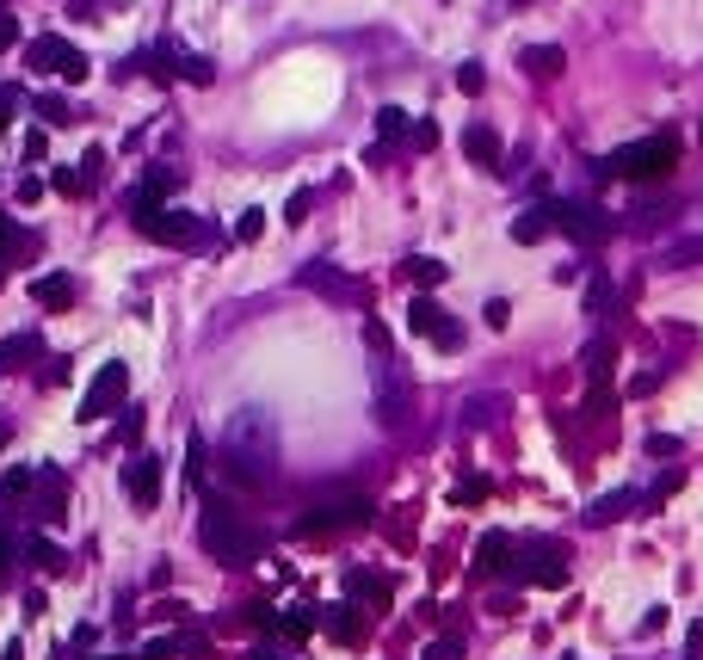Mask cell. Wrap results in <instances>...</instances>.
<instances>
[{
  "label": "cell",
  "mask_w": 703,
  "mask_h": 660,
  "mask_svg": "<svg viewBox=\"0 0 703 660\" xmlns=\"http://www.w3.org/2000/svg\"><path fill=\"white\" fill-rule=\"evenodd\" d=\"M0 660H25V648H19V642H7V648H0Z\"/></svg>",
  "instance_id": "cell-52"
},
{
  "label": "cell",
  "mask_w": 703,
  "mask_h": 660,
  "mask_svg": "<svg viewBox=\"0 0 703 660\" xmlns=\"http://www.w3.org/2000/svg\"><path fill=\"white\" fill-rule=\"evenodd\" d=\"M358 525H370V500H358V494L321 500V506H309L303 519H296V531H303V537H333V531H358Z\"/></svg>",
  "instance_id": "cell-8"
},
{
  "label": "cell",
  "mask_w": 703,
  "mask_h": 660,
  "mask_svg": "<svg viewBox=\"0 0 703 660\" xmlns=\"http://www.w3.org/2000/svg\"><path fill=\"white\" fill-rule=\"evenodd\" d=\"M99 660H130V654H99Z\"/></svg>",
  "instance_id": "cell-54"
},
{
  "label": "cell",
  "mask_w": 703,
  "mask_h": 660,
  "mask_svg": "<svg viewBox=\"0 0 703 660\" xmlns=\"http://www.w3.org/2000/svg\"><path fill=\"white\" fill-rule=\"evenodd\" d=\"M444 272H451V266L432 260V253H414V260H407V278H414L420 290H438V284H444Z\"/></svg>",
  "instance_id": "cell-22"
},
{
  "label": "cell",
  "mask_w": 703,
  "mask_h": 660,
  "mask_svg": "<svg viewBox=\"0 0 703 660\" xmlns=\"http://www.w3.org/2000/svg\"><path fill=\"white\" fill-rule=\"evenodd\" d=\"M19 44V19H0V50H13Z\"/></svg>",
  "instance_id": "cell-48"
},
{
  "label": "cell",
  "mask_w": 703,
  "mask_h": 660,
  "mask_svg": "<svg viewBox=\"0 0 703 660\" xmlns=\"http://www.w3.org/2000/svg\"><path fill=\"white\" fill-rule=\"evenodd\" d=\"M25 549H31V562H37V568H44V574H62V568H68V562H62V549H56L50 537H31Z\"/></svg>",
  "instance_id": "cell-26"
},
{
  "label": "cell",
  "mask_w": 703,
  "mask_h": 660,
  "mask_svg": "<svg viewBox=\"0 0 703 660\" xmlns=\"http://www.w3.org/2000/svg\"><path fill=\"white\" fill-rule=\"evenodd\" d=\"M130 223L148 235V241H161V247H204L210 241V223L192 210H179V204H155V210H130Z\"/></svg>",
  "instance_id": "cell-5"
},
{
  "label": "cell",
  "mask_w": 703,
  "mask_h": 660,
  "mask_svg": "<svg viewBox=\"0 0 703 660\" xmlns=\"http://www.w3.org/2000/svg\"><path fill=\"white\" fill-rule=\"evenodd\" d=\"M457 506H475V500H488V482H457V494H451Z\"/></svg>",
  "instance_id": "cell-41"
},
{
  "label": "cell",
  "mask_w": 703,
  "mask_h": 660,
  "mask_svg": "<svg viewBox=\"0 0 703 660\" xmlns=\"http://www.w3.org/2000/svg\"><path fill=\"white\" fill-rule=\"evenodd\" d=\"M7 438H13V432H7V426H0V451H7Z\"/></svg>",
  "instance_id": "cell-53"
},
{
  "label": "cell",
  "mask_w": 703,
  "mask_h": 660,
  "mask_svg": "<svg viewBox=\"0 0 703 660\" xmlns=\"http://www.w3.org/2000/svg\"><path fill=\"white\" fill-rule=\"evenodd\" d=\"M346 593H352V605H377V611H383V605L395 599V586H389L383 574H370V568H352V574H346Z\"/></svg>",
  "instance_id": "cell-17"
},
{
  "label": "cell",
  "mask_w": 703,
  "mask_h": 660,
  "mask_svg": "<svg viewBox=\"0 0 703 660\" xmlns=\"http://www.w3.org/2000/svg\"><path fill=\"white\" fill-rule=\"evenodd\" d=\"M506 556H512V537L506 531H488L475 543V574H506Z\"/></svg>",
  "instance_id": "cell-20"
},
{
  "label": "cell",
  "mask_w": 703,
  "mask_h": 660,
  "mask_svg": "<svg viewBox=\"0 0 703 660\" xmlns=\"http://www.w3.org/2000/svg\"><path fill=\"white\" fill-rule=\"evenodd\" d=\"M586 377H592V383L611 377V340H592V346H586Z\"/></svg>",
  "instance_id": "cell-27"
},
{
  "label": "cell",
  "mask_w": 703,
  "mask_h": 660,
  "mask_svg": "<svg viewBox=\"0 0 703 660\" xmlns=\"http://www.w3.org/2000/svg\"><path fill=\"white\" fill-rule=\"evenodd\" d=\"M19 358H37V334H13V340H0V377H7Z\"/></svg>",
  "instance_id": "cell-24"
},
{
  "label": "cell",
  "mask_w": 703,
  "mask_h": 660,
  "mask_svg": "<svg viewBox=\"0 0 703 660\" xmlns=\"http://www.w3.org/2000/svg\"><path fill=\"white\" fill-rule=\"evenodd\" d=\"M7 562H13V537L0 531V580H7Z\"/></svg>",
  "instance_id": "cell-49"
},
{
  "label": "cell",
  "mask_w": 703,
  "mask_h": 660,
  "mask_svg": "<svg viewBox=\"0 0 703 660\" xmlns=\"http://www.w3.org/2000/svg\"><path fill=\"white\" fill-rule=\"evenodd\" d=\"M679 167V136L673 130H654L642 142H629V149H611L599 155V173L605 179H629V186H642V179H660Z\"/></svg>",
  "instance_id": "cell-3"
},
{
  "label": "cell",
  "mask_w": 703,
  "mask_h": 660,
  "mask_svg": "<svg viewBox=\"0 0 703 660\" xmlns=\"http://www.w3.org/2000/svg\"><path fill=\"white\" fill-rule=\"evenodd\" d=\"M407 136H414V149H432V142H438V124L426 118V124H414V130H407Z\"/></svg>",
  "instance_id": "cell-44"
},
{
  "label": "cell",
  "mask_w": 703,
  "mask_h": 660,
  "mask_svg": "<svg viewBox=\"0 0 703 660\" xmlns=\"http://www.w3.org/2000/svg\"><path fill=\"white\" fill-rule=\"evenodd\" d=\"M259 235H266V210H241V216H235V241H247V247H253Z\"/></svg>",
  "instance_id": "cell-32"
},
{
  "label": "cell",
  "mask_w": 703,
  "mask_h": 660,
  "mask_svg": "<svg viewBox=\"0 0 703 660\" xmlns=\"http://www.w3.org/2000/svg\"><path fill=\"white\" fill-rule=\"evenodd\" d=\"M685 660H703V623H691V630H685Z\"/></svg>",
  "instance_id": "cell-45"
},
{
  "label": "cell",
  "mask_w": 703,
  "mask_h": 660,
  "mask_svg": "<svg viewBox=\"0 0 703 660\" xmlns=\"http://www.w3.org/2000/svg\"><path fill=\"white\" fill-rule=\"evenodd\" d=\"M198 543L210 549V556H216V562H253V556H259V549H266V537H259L253 525H241V519H235V512H229V506H222V500H210V494H204V519H198Z\"/></svg>",
  "instance_id": "cell-4"
},
{
  "label": "cell",
  "mask_w": 703,
  "mask_h": 660,
  "mask_svg": "<svg viewBox=\"0 0 703 660\" xmlns=\"http://www.w3.org/2000/svg\"><path fill=\"white\" fill-rule=\"evenodd\" d=\"M81 173H87V192L99 186V179H105V155L99 149H87V161H81Z\"/></svg>",
  "instance_id": "cell-42"
},
{
  "label": "cell",
  "mask_w": 703,
  "mask_h": 660,
  "mask_svg": "<svg viewBox=\"0 0 703 660\" xmlns=\"http://www.w3.org/2000/svg\"><path fill=\"white\" fill-rule=\"evenodd\" d=\"M327 630H333V642H358V636H364L358 605H333V623H327Z\"/></svg>",
  "instance_id": "cell-23"
},
{
  "label": "cell",
  "mask_w": 703,
  "mask_h": 660,
  "mask_svg": "<svg viewBox=\"0 0 703 660\" xmlns=\"http://www.w3.org/2000/svg\"><path fill=\"white\" fill-rule=\"evenodd\" d=\"M124 494H130L142 512L161 506V457H155V451H136V457L124 463Z\"/></svg>",
  "instance_id": "cell-12"
},
{
  "label": "cell",
  "mask_w": 703,
  "mask_h": 660,
  "mask_svg": "<svg viewBox=\"0 0 703 660\" xmlns=\"http://www.w3.org/2000/svg\"><path fill=\"white\" fill-rule=\"evenodd\" d=\"M31 303H37V309H50V315H62V309L74 303V278H68V272H44V278H31Z\"/></svg>",
  "instance_id": "cell-16"
},
{
  "label": "cell",
  "mask_w": 703,
  "mask_h": 660,
  "mask_svg": "<svg viewBox=\"0 0 703 660\" xmlns=\"http://www.w3.org/2000/svg\"><path fill=\"white\" fill-rule=\"evenodd\" d=\"M636 506H642V494H629V488H623V494H605V500L586 506V525H617V519H629Z\"/></svg>",
  "instance_id": "cell-19"
},
{
  "label": "cell",
  "mask_w": 703,
  "mask_h": 660,
  "mask_svg": "<svg viewBox=\"0 0 703 660\" xmlns=\"http://www.w3.org/2000/svg\"><path fill=\"white\" fill-rule=\"evenodd\" d=\"M37 112H44V124H50V130H62V124H74V118H68V105H62V99H37Z\"/></svg>",
  "instance_id": "cell-37"
},
{
  "label": "cell",
  "mask_w": 703,
  "mask_h": 660,
  "mask_svg": "<svg viewBox=\"0 0 703 660\" xmlns=\"http://www.w3.org/2000/svg\"><path fill=\"white\" fill-rule=\"evenodd\" d=\"M407 327H414L420 340H432L438 352H457V346H463V321H457L451 309H444V303L432 297V290H420V297L407 303Z\"/></svg>",
  "instance_id": "cell-7"
},
{
  "label": "cell",
  "mask_w": 703,
  "mask_h": 660,
  "mask_svg": "<svg viewBox=\"0 0 703 660\" xmlns=\"http://www.w3.org/2000/svg\"><path fill=\"white\" fill-rule=\"evenodd\" d=\"M549 229H555V223H549V210H525V216H512V229H506V235H512L518 247H531V241H543Z\"/></svg>",
  "instance_id": "cell-21"
},
{
  "label": "cell",
  "mask_w": 703,
  "mask_h": 660,
  "mask_svg": "<svg viewBox=\"0 0 703 660\" xmlns=\"http://www.w3.org/2000/svg\"><path fill=\"white\" fill-rule=\"evenodd\" d=\"M463 155H469L475 167H488V173H506V149H500V136H494L488 124H469V130H463Z\"/></svg>",
  "instance_id": "cell-15"
},
{
  "label": "cell",
  "mask_w": 703,
  "mask_h": 660,
  "mask_svg": "<svg viewBox=\"0 0 703 660\" xmlns=\"http://www.w3.org/2000/svg\"><path fill=\"white\" fill-rule=\"evenodd\" d=\"M481 315H488V327H506V321H512V309H506V303H500V297H494V303H488V309H481Z\"/></svg>",
  "instance_id": "cell-47"
},
{
  "label": "cell",
  "mask_w": 703,
  "mask_h": 660,
  "mask_svg": "<svg viewBox=\"0 0 703 660\" xmlns=\"http://www.w3.org/2000/svg\"><path fill=\"white\" fill-rule=\"evenodd\" d=\"M247 660H290V654H278V648H253Z\"/></svg>",
  "instance_id": "cell-51"
},
{
  "label": "cell",
  "mask_w": 703,
  "mask_h": 660,
  "mask_svg": "<svg viewBox=\"0 0 703 660\" xmlns=\"http://www.w3.org/2000/svg\"><path fill=\"white\" fill-rule=\"evenodd\" d=\"M25 68H37V75H62V81H87L93 62L74 50L68 38H56V31H44V38L25 44Z\"/></svg>",
  "instance_id": "cell-6"
},
{
  "label": "cell",
  "mask_w": 703,
  "mask_h": 660,
  "mask_svg": "<svg viewBox=\"0 0 703 660\" xmlns=\"http://www.w3.org/2000/svg\"><path fill=\"white\" fill-rule=\"evenodd\" d=\"M457 87H463V93H481V87H488V75H481V62H463V68H457Z\"/></svg>",
  "instance_id": "cell-38"
},
{
  "label": "cell",
  "mask_w": 703,
  "mask_h": 660,
  "mask_svg": "<svg viewBox=\"0 0 703 660\" xmlns=\"http://www.w3.org/2000/svg\"><path fill=\"white\" fill-rule=\"evenodd\" d=\"M25 235H19V223H13V216H0V253H13Z\"/></svg>",
  "instance_id": "cell-43"
},
{
  "label": "cell",
  "mask_w": 703,
  "mask_h": 660,
  "mask_svg": "<svg viewBox=\"0 0 703 660\" xmlns=\"http://www.w3.org/2000/svg\"><path fill=\"white\" fill-rule=\"evenodd\" d=\"M31 482H37V469H7V475H0V500H19V494H31Z\"/></svg>",
  "instance_id": "cell-31"
},
{
  "label": "cell",
  "mask_w": 703,
  "mask_h": 660,
  "mask_svg": "<svg viewBox=\"0 0 703 660\" xmlns=\"http://www.w3.org/2000/svg\"><path fill=\"white\" fill-rule=\"evenodd\" d=\"M611 297H617L611 278H592V284H586V315H605V309H611Z\"/></svg>",
  "instance_id": "cell-33"
},
{
  "label": "cell",
  "mask_w": 703,
  "mask_h": 660,
  "mask_svg": "<svg viewBox=\"0 0 703 660\" xmlns=\"http://www.w3.org/2000/svg\"><path fill=\"white\" fill-rule=\"evenodd\" d=\"M697 260H703V235L697 241H673V247L660 253V266H697Z\"/></svg>",
  "instance_id": "cell-28"
},
{
  "label": "cell",
  "mask_w": 703,
  "mask_h": 660,
  "mask_svg": "<svg viewBox=\"0 0 703 660\" xmlns=\"http://www.w3.org/2000/svg\"><path fill=\"white\" fill-rule=\"evenodd\" d=\"M136 438H142V414H136V408H124V445H136Z\"/></svg>",
  "instance_id": "cell-46"
},
{
  "label": "cell",
  "mask_w": 703,
  "mask_h": 660,
  "mask_svg": "<svg viewBox=\"0 0 703 660\" xmlns=\"http://www.w3.org/2000/svg\"><path fill=\"white\" fill-rule=\"evenodd\" d=\"M494 408H500V395H481V401L469 395V401H463V426H488V420H494Z\"/></svg>",
  "instance_id": "cell-30"
},
{
  "label": "cell",
  "mask_w": 703,
  "mask_h": 660,
  "mask_svg": "<svg viewBox=\"0 0 703 660\" xmlns=\"http://www.w3.org/2000/svg\"><path fill=\"white\" fill-rule=\"evenodd\" d=\"M222 469L229 482L259 494L278 482V420L266 408H235L229 426H222Z\"/></svg>",
  "instance_id": "cell-1"
},
{
  "label": "cell",
  "mask_w": 703,
  "mask_h": 660,
  "mask_svg": "<svg viewBox=\"0 0 703 660\" xmlns=\"http://www.w3.org/2000/svg\"><path fill=\"white\" fill-rule=\"evenodd\" d=\"M549 210V223L562 229V235H574L580 247H599V241H611L617 235V223L605 210H592V204H543Z\"/></svg>",
  "instance_id": "cell-10"
},
{
  "label": "cell",
  "mask_w": 703,
  "mask_h": 660,
  "mask_svg": "<svg viewBox=\"0 0 703 660\" xmlns=\"http://www.w3.org/2000/svg\"><path fill=\"white\" fill-rule=\"evenodd\" d=\"M173 75H185L192 87H210L216 68H210V56H173Z\"/></svg>",
  "instance_id": "cell-25"
},
{
  "label": "cell",
  "mask_w": 703,
  "mask_h": 660,
  "mask_svg": "<svg viewBox=\"0 0 703 660\" xmlns=\"http://www.w3.org/2000/svg\"><path fill=\"white\" fill-rule=\"evenodd\" d=\"M407 130H414V124H407L401 105H383V112H377V136H407Z\"/></svg>",
  "instance_id": "cell-34"
},
{
  "label": "cell",
  "mask_w": 703,
  "mask_h": 660,
  "mask_svg": "<svg viewBox=\"0 0 703 660\" xmlns=\"http://www.w3.org/2000/svg\"><path fill=\"white\" fill-rule=\"evenodd\" d=\"M426 660H457V642H438V648H426Z\"/></svg>",
  "instance_id": "cell-50"
},
{
  "label": "cell",
  "mask_w": 703,
  "mask_h": 660,
  "mask_svg": "<svg viewBox=\"0 0 703 660\" xmlns=\"http://www.w3.org/2000/svg\"><path fill=\"white\" fill-rule=\"evenodd\" d=\"M648 457H679V438L673 432H654L648 438Z\"/></svg>",
  "instance_id": "cell-40"
},
{
  "label": "cell",
  "mask_w": 703,
  "mask_h": 660,
  "mask_svg": "<svg viewBox=\"0 0 703 660\" xmlns=\"http://www.w3.org/2000/svg\"><path fill=\"white\" fill-rule=\"evenodd\" d=\"M518 68H531V75L555 81V75L568 68V50H562V44H531V50H518Z\"/></svg>",
  "instance_id": "cell-18"
},
{
  "label": "cell",
  "mask_w": 703,
  "mask_h": 660,
  "mask_svg": "<svg viewBox=\"0 0 703 660\" xmlns=\"http://www.w3.org/2000/svg\"><path fill=\"white\" fill-rule=\"evenodd\" d=\"M512 7H531V0H512Z\"/></svg>",
  "instance_id": "cell-55"
},
{
  "label": "cell",
  "mask_w": 703,
  "mask_h": 660,
  "mask_svg": "<svg viewBox=\"0 0 703 660\" xmlns=\"http://www.w3.org/2000/svg\"><path fill=\"white\" fill-rule=\"evenodd\" d=\"M364 346H370V414H377L383 432H407L414 426V377H407V364L395 358L383 321L364 327Z\"/></svg>",
  "instance_id": "cell-2"
},
{
  "label": "cell",
  "mask_w": 703,
  "mask_h": 660,
  "mask_svg": "<svg viewBox=\"0 0 703 660\" xmlns=\"http://www.w3.org/2000/svg\"><path fill=\"white\" fill-rule=\"evenodd\" d=\"M512 574L531 580V586H562V580H568L562 549H555V543H525V549H518V568H512Z\"/></svg>",
  "instance_id": "cell-13"
},
{
  "label": "cell",
  "mask_w": 703,
  "mask_h": 660,
  "mask_svg": "<svg viewBox=\"0 0 703 660\" xmlns=\"http://www.w3.org/2000/svg\"><path fill=\"white\" fill-rule=\"evenodd\" d=\"M296 284L315 290V297H333V303H352V297H358V278H352V272H340L333 260H309V266H296Z\"/></svg>",
  "instance_id": "cell-11"
},
{
  "label": "cell",
  "mask_w": 703,
  "mask_h": 660,
  "mask_svg": "<svg viewBox=\"0 0 703 660\" xmlns=\"http://www.w3.org/2000/svg\"><path fill=\"white\" fill-rule=\"evenodd\" d=\"M31 488H37V519L56 525L62 512H68V475H62V469H37Z\"/></svg>",
  "instance_id": "cell-14"
},
{
  "label": "cell",
  "mask_w": 703,
  "mask_h": 660,
  "mask_svg": "<svg viewBox=\"0 0 703 660\" xmlns=\"http://www.w3.org/2000/svg\"><path fill=\"white\" fill-rule=\"evenodd\" d=\"M13 112H19V87H0V136H7Z\"/></svg>",
  "instance_id": "cell-39"
},
{
  "label": "cell",
  "mask_w": 703,
  "mask_h": 660,
  "mask_svg": "<svg viewBox=\"0 0 703 660\" xmlns=\"http://www.w3.org/2000/svg\"><path fill=\"white\" fill-rule=\"evenodd\" d=\"M309 210H315V192H290V204H284V223L296 229V223H309Z\"/></svg>",
  "instance_id": "cell-35"
},
{
  "label": "cell",
  "mask_w": 703,
  "mask_h": 660,
  "mask_svg": "<svg viewBox=\"0 0 703 660\" xmlns=\"http://www.w3.org/2000/svg\"><path fill=\"white\" fill-rule=\"evenodd\" d=\"M124 395H130V364H99L93 371V383H87V395H81V420H105V414H118L124 408Z\"/></svg>",
  "instance_id": "cell-9"
},
{
  "label": "cell",
  "mask_w": 703,
  "mask_h": 660,
  "mask_svg": "<svg viewBox=\"0 0 703 660\" xmlns=\"http://www.w3.org/2000/svg\"><path fill=\"white\" fill-rule=\"evenodd\" d=\"M179 648H185L179 636H155V642H148V648H142V660H173Z\"/></svg>",
  "instance_id": "cell-36"
},
{
  "label": "cell",
  "mask_w": 703,
  "mask_h": 660,
  "mask_svg": "<svg viewBox=\"0 0 703 660\" xmlns=\"http://www.w3.org/2000/svg\"><path fill=\"white\" fill-rule=\"evenodd\" d=\"M50 186H56L62 198H81V192H87V173H81V167H56V173H50Z\"/></svg>",
  "instance_id": "cell-29"
}]
</instances>
